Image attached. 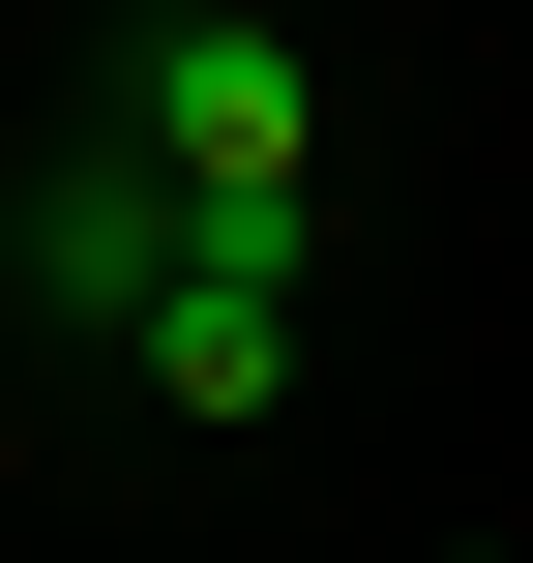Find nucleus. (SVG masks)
<instances>
[{
    "mask_svg": "<svg viewBox=\"0 0 533 563\" xmlns=\"http://www.w3.org/2000/svg\"><path fill=\"white\" fill-rule=\"evenodd\" d=\"M119 148H148L208 238H297V208H326V89H297L267 0H148V30H119Z\"/></svg>",
    "mask_w": 533,
    "mask_h": 563,
    "instance_id": "nucleus-1",
    "label": "nucleus"
},
{
    "mask_svg": "<svg viewBox=\"0 0 533 563\" xmlns=\"http://www.w3.org/2000/svg\"><path fill=\"white\" fill-rule=\"evenodd\" d=\"M445 563H504V534H445Z\"/></svg>",
    "mask_w": 533,
    "mask_h": 563,
    "instance_id": "nucleus-4",
    "label": "nucleus"
},
{
    "mask_svg": "<svg viewBox=\"0 0 533 563\" xmlns=\"http://www.w3.org/2000/svg\"><path fill=\"white\" fill-rule=\"evenodd\" d=\"M297 238H326V208H297ZM297 238H178V297L119 327L148 416H267V386H297Z\"/></svg>",
    "mask_w": 533,
    "mask_h": 563,
    "instance_id": "nucleus-3",
    "label": "nucleus"
},
{
    "mask_svg": "<svg viewBox=\"0 0 533 563\" xmlns=\"http://www.w3.org/2000/svg\"><path fill=\"white\" fill-rule=\"evenodd\" d=\"M178 238H208V208H178V178H148V148H59V178H30V208H0V267H30V297H59V327H148V297H178Z\"/></svg>",
    "mask_w": 533,
    "mask_h": 563,
    "instance_id": "nucleus-2",
    "label": "nucleus"
}]
</instances>
